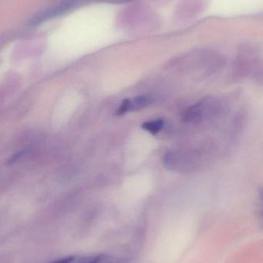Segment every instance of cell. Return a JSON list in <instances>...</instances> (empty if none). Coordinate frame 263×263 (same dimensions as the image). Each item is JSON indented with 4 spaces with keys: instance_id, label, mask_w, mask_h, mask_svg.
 I'll return each instance as SVG.
<instances>
[{
    "instance_id": "cell-1",
    "label": "cell",
    "mask_w": 263,
    "mask_h": 263,
    "mask_svg": "<svg viewBox=\"0 0 263 263\" xmlns=\"http://www.w3.org/2000/svg\"><path fill=\"white\" fill-rule=\"evenodd\" d=\"M228 109L226 103L216 97H207L188 108L184 114L185 122L191 125L206 124L219 120Z\"/></svg>"
},
{
    "instance_id": "cell-2",
    "label": "cell",
    "mask_w": 263,
    "mask_h": 263,
    "mask_svg": "<svg viewBox=\"0 0 263 263\" xmlns=\"http://www.w3.org/2000/svg\"><path fill=\"white\" fill-rule=\"evenodd\" d=\"M207 153L201 148H191L171 152L165 156V162L171 170L180 173H194L207 162Z\"/></svg>"
},
{
    "instance_id": "cell-3",
    "label": "cell",
    "mask_w": 263,
    "mask_h": 263,
    "mask_svg": "<svg viewBox=\"0 0 263 263\" xmlns=\"http://www.w3.org/2000/svg\"><path fill=\"white\" fill-rule=\"evenodd\" d=\"M72 263H132L130 259L123 257L100 254L94 256H74Z\"/></svg>"
},
{
    "instance_id": "cell-4",
    "label": "cell",
    "mask_w": 263,
    "mask_h": 263,
    "mask_svg": "<svg viewBox=\"0 0 263 263\" xmlns=\"http://www.w3.org/2000/svg\"><path fill=\"white\" fill-rule=\"evenodd\" d=\"M164 124H165L164 120L159 119V120L146 122L142 125V127L145 130L149 132L151 134L154 135L162 130V128L164 127Z\"/></svg>"
},
{
    "instance_id": "cell-5",
    "label": "cell",
    "mask_w": 263,
    "mask_h": 263,
    "mask_svg": "<svg viewBox=\"0 0 263 263\" xmlns=\"http://www.w3.org/2000/svg\"><path fill=\"white\" fill-rule=\"evenodd\" d=\"M151 100L147 97H138L131 100V111L137 110V109H142L145 106L149 104Z\"/></svg>"
},
{
    "instance_id": "cell-6",
    "label": "cell",
    "mask_w": 263,
    "mask_h": 263,
    "mask_svg": "<svg viewBox=\"0 0 263 263\" xmlns=\"http://www.w3.org/2000/svg\"><path fill=\"white\" fill-rule=\"evenodd\" d=\"M131 100H125L122 102L121 105L119 107L118 110L117 111V115L120 116L126 114L128 111H131Z\"/></svg>"
},
{
    "instance_id": "cell-7",
    "label": "cell",
    "mask_w": 263,
    "mask_h": 263,
    "mask_svg": "<svg viewBox=\"0 0 263 263\" xmlns=\"http://www.w3.org/2000/svg\"><path fill=\"white\" fill-rule=\"evenodd\" d=\"M259 219L263 227V188H261L259 192Z\"/></svg>"
}]
</instances>
